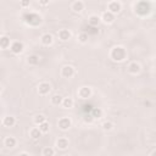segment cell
Instances as JSON below:
<instances>
[{"instance_id":"1","label":"cell","mask_w":156,"mask_h":156,"mask_svg":"<svg viewBox=\"0 0 156 156\" xmlns=\"http://www.w3.org/2000/svg\"><path fill=\"white\" fill-rule=\"evenodd\" d=\"M127 57H128V52H127L126 48L122 45H116L110 50V58L113 62L121 63V62L126 61Z\"/></svg>"},{"instance_id":"22","label":"cell","mask_w":156,"mask_h":156,"mask_svg":"<svg viewBox=\"0 0 156 156\" xmlns=\"http://www.w3.org/2000/svg\"><path fill=\"white\" fill-rule=\"evenodd\" d=\"M39 61H40V57H39V55H37V54H32V55H29V56L27 57V62H28V65H30V66H37V65H39Z\"/></svg>"},{"instance_id":"23","label":"cell","mask_w":156,"mask_h":156,"mask_svg":"<svg viewBox=\"0 0 156 156\" xmlns=\"http://www.w3.org/2000/svg\"><path fill=\"white\" fill-rule=\"evenodd\" d=\"M44 122H46V116L43 115V113H38V115H35V116L33 117V123L37 124V126H40V124H43Z\"/></svg>"},{"instance_id":"33","label":"cell","mask_w":156,"mask_h":156,"mask_svg":"<svg viewBox=\"0 0 156 156\" xmlns=\"http://www.w3.org/2000/svg\"><path fill=\"white\" fill-rule=\"evenodd\" d=\"M150 156H156V150H154L152 152H151V155Z\"/></svg>"},{"instance_id":"17","label":"cell","mask_w":156,"mask_h":156,"mask_svg":"<svg viewBox=\"0 0 156 156\" xmlns=\"http://www.w3.org/2000/svg\"><path fill=\"white\" fill-rule=\"evenodd\" d=\"M4 145L7 147V149H13L16 145H17V139L12 135H9L4 139Z\"/></svg>"},{"instance_id":"32","label":"cell","mask_w":156,"mask_h":156,"mask_svg":"<svg viewBox=\"0 0 156 156\" xmlns=\"http://www.w3.org/2000/svg\"><path fill=\"white\" fill-rule=\"evenodd\" d=\"M17 156H29V155H28L27 152H21V154H18Z\"/></svg>"},{"instance_id":"4","label":"cell","mask_w":156,"mask_h":156,"mask_svg":"<svg viewBox=\"0 0 156 156\" xmlns=\"http://www.w3.org/2000/svg\"><path fill=\"white\" fill-rule=\"evenodd\" d=\"M91 95H93V90L88 85H83V87L78 88V90H77V96L82 100H87V99L91 98Z\"/></svg>"},{"instance_id":"9","label":"cell","mask_w":156,"mask_h":156,"mask_svg":"<svg viewBox=\"0 0 156 156\" xmlns=\"http://www.w3.org/2000/svg\"><path fill=\"white\" fill-rule=\"evenodd\" d=\"M10 50H11V52H12L13 55H20V54L23 52V50H24V45H23L22 41H20V40H15V41H12Z\"/></svg>"},{"instance_id":"13","label":"cell","mask_w":156,"mask_h":156,"mask_svg":"<svg viewBox=\"0 0 156 156\" xmlns=\"http://www.w3.org/2000/svg\"><path fill=\"white\" fill-rule=\"evenodd\" d=\"M57 37L61 41H68L71 38H72V32L67 28H62V29H58L57 32Z\"/></svg>"},{"instance_id":"6","label":"cell","mask_w":156,"mask_h":156,"mask_svg":"<svg viewBox=\"0 0 156 156\" xmlns=\"http://www.w3.org/2000/svg\"><path fill=\"white\" fill-rule=\"evenodd\" d=\"M107 11H110L113 15H117L122 11V2L118 0H112L107 2Z\"/></svg>"},{"instance_id":"8","label":"cell","mask_w":156,"mask_h":156,"mask_svg":"<svg viewBox=\"0 0 156 156\" xmlns=\"http://www.w3.org/2000/svg\"><path fill=\"white\" fill-rule=\"evenodd\" d=\"M16 123H17V119H16V117L12 116V115L4 116L2 119H1V124H2L4 127H6V128H12V127L16 126Z\"/></svg>"},{"instance_id":"30","label":"cell","mask_w":156,"mask_h":156,"mask_svg":"<svg viewBox=\"0 0 156 156\" xmlns=\"http://www.w3.org/2000/svg\"><path fill=\"white\" fill-rule=\"evenodd\" d=\"M29 5H30L29 1H21V2H20V6H21L22 9H27V7H29Z\"/></svg>"},{"instance_id":"18","label":"cell","mask_w":156,"mask_h":156,"mask_svg":"<svg viewBox=\"0 0 156 156\" xmlns=\"http://www.w3.org/2000/svg\"><path fill=\"white\" fill-rule=\"evenodd\" d=\"M100 22H101V18H100V16H98V15H90V16L88 17V24H89L90 27H98Z\"/></svg>"},{"instance_id":"12","label":"cell","mask_w":156,"mask_h":156,"mask_svg":"<svg viewBox=\"0 0 156 156\" xmlns=\"http://www.w3.org/2000/svg\"><path fill=\"white\" fill-rule=\"evenodd\" d=\"M84 9H85V2L82 0H76L71 4V10L74 13H80V12H83Z\"/></svg>"},{"instance_id":"34","label":"cell","mask_w":156,"mask_h":156,"mask_svg":"<svg viewBox=\"0 0 156 156\" xmlns=\"http://www.w3.org/2000/svg\"><path fill=\"white\" fill-rule=\"evenodd\" d=\"M62 156H71V155H69V154H63Z\"/></svg>"},{"instance_id":"21","label":"cell","mask_w":156,"mask_h":156,"mask_svg":"<svg viewBox=\"0 0 156 156\" xmlns=\"http://www.w3.org/2000/svg\"><path fill=\"white\" fill-rule=\"evenodd\" d=\"M63 108H72L74 106V99L71 98V96H66L63 98V101H62V105H61Z\"/></svg>"},{"instance_id":"28","label":"cell","mask_w":156,"mask_h":156,"mask_svg":"<svg viewBox=\"0 0 156 156\" xmlns=\"http://www.w3.org/2000/svg\"><path fill=\"white\" fill-rule=\"evenodd\" d=\"M39 127V129L41 130V133L43 134H46V133H49V130H50V124H49V122L46 121V122H44L43 124H40V126H38Z\"/></svg>"},{"instance_id":"11","label":"cell","mask_w":156,"mask_h":156,"mask_svg":"<svg viewBox=\"0 0 156 156\" xmlns=\"http://www.w3.org/2000/svg\"><path fill=\"white\" fill-rule=\"evenodd\" d=\"M100 18H101V22H102V23H105V24H111V23L115 22L116 15H113V13H111L110 11L106 10V11H104V12L101 13Z\"/></svg>"},{"instance_id":"3","label":"cell","mask_w":156,"mask_h":156,"mask_svg":"<svg viewBox=\"0 0 156 156\" xmlns=\"http://www.w3.org/2000/svg\"><path fill=\"white\" fill-rule=\"evenodd\" d=\"M60 73H61V77L62 78L71 79V78H73L76 76V68L72 65H65V66H62Z\"/></svg>"},{"instance_id":"5","label":"cell","mask_w":156,"mask_h":156,"mask_svg":"<svg viewBox=\"0 0 156 156\" xmlns=\"http://www.w3.org/2000/svg\"><path fill=\"white\" fill-rule=\"evenodd\" d=\"M57 127H58L60 130H63V132L68 130V129L72 127V119H71V117L63 116V117L58 118V121H57Z\"/></svg>"},{"instance_id":"27","label":"cell","mask_w":156,"mask_h":156,"mask_svg":"<svg viewBox=\"0 0 156 156\" xmlns=\"http://www.w3.org/2000/svg\"><path fill=\"white\" fill-rule=\"evenodd\" d=\"M113 123L111 122V121H105V122H102V124H101V128H102V130L104 132H111L112 129H113Z\"/></svg>"},{"instance_id":"7","label":"cell","mask_w":156,"mask_h":156,"mask_svg":"<svg viewBox=\"0 0 156 156\" xmlns=\"http://www.w3.org/2000/svg\"><path fill=\"white\" fill-rule=\"evenodd\" d=\"M37 90H38V94H39L40 96H46V95H49L50 91H51V85H50V83H48V82H41V83H39Z\"/></svg>"},{"instance_id":"19","label":"cell","mask_w":156,"mask_h":156,"mask_svg":"<svg viewBox=\"0 0 156 156\" xmlns=\"http://www.w3.org/2000/svg\"><path fill=\"white\" fill-rule=\"evenodd\" d=\"M62 101H63V96L60 95V94H54V95L50 98V102H51V105H54V106H60V105H62Z\"/></svg>"},{"instance_id":"24","label":"cell","mask_w":156,"mask_h":156,"mask_svg":"<svg viewBox=\"0 0 156 156\" xmlns=\"http://www.w3.org/2000/svg\"><path fill=\"white\" fill-rule=\"evenodd\" d=\"M90 115L93 116L94 119H100V118L104 116V111H102L101 107H94V108L91 110V113H90Z\"/></svg>"},{"instance_id":"26","label":"cell","mask_w":156,"mask_h":156,"mask_svg":"<svg viewBox=\"0 0 156 156\" xmlns=\"http://www.w3.org/2000/svg\"><path fill=\"white\" fill-rule=\"evenodd\" d=\"M43 156H55V149L51 146H44L41 150Z\"/></svg>"},{"instance_id":"15","label":"cell","mask_w":156,"mask_h":156,"mask_svg":"<svg viewBox=\"0 0 156 156\" xmlns=\"http://www.w3.org/2000/svg\"><path fill=\"white\" fill-rule=\"evenodd\" d=\"M40 43L44 46H51L54 44V35L51 33H44L40 37Z\"/></svg>"},{"instance_id":"14","label":"cell","mask_w":156,"mask_h":156,"mask_svg":"<svg viewBox=\"0 0 156 156\" xmlns=\"http://www.w3.org/2000/svg\"><path fill=\"white\" fill-rule=\"evenodd\" d=\"M56 149H58V150H67L68 149V146H69V140H68V138H66V136H60L57 140H56Z\"/></svg>"},{"instance_id":"2","label":"cell","mask_w":156,"mask_h":156,"mask_svg":"<svg viewBox=\"0 0 156 156\" xmlns=\"http://www.w3.org/2000/svg\"><path fill=\"white\" fill-rule=\"evenodd\" d=\"M134 12L140 16V17H144L146 15L150 13V5L146 2V1H139V2H135L134 4Z\"/></svg>"},{"instance_id":"16","label":"cell","mask_w":156,"mask_h":156,"mask_svg":"<svg viewBox=\"0 0 156 156\" xmlns=\"http://www.w3.org/2000/svg\"><path fill=\"white\" fill-rule=\"evenodd\" d=\"M11 44H12V41L10 40V37H7L5 34H2L0 37V48H1V50L10 49L11 48Z\"/></svg>"},{"instance_id":"25","label":"cell","mask_w":156,"mask_h":156,"mask_svg":"<svg viewBox=\"0 0 156 156\" xmlns=\"http://www.w3.org/2000/svg\"><path fill=\"white\" fill-rule=\"evenodd\" d=\"M88 39H89V35H88V33H85V32H80V33L77 35V40H78V43H80V44H87V43H88Z\"/></svg>"},{"instance_id":"29","label":"cell","mask_w":156,"mask_h":156,"mask_svg":"<svg viewBox=\"0 0 156 156\" xmlns=\"http://www.w3.org/2000/svg\"><path fill=\"white\" fill-rule=\"evenodd\" d=\"M94 121H95V119L93 118V116H91V115H87V116L84 117V122H85V123H88V124H91Z\"/></svg>"},{"instance_id":"10","label":"cell","mask_w":156,"mask_h":156,"mask_svg":"<svg viewBox=\"0 0 156 156\" xmlns=\"http://www.w3.org/2000/svg\"><path fill=\"white\" fill-rule=\"evenodd\" d=\"M127 71H128L130 74L136 76V74H139L140 71H141V65H140L139 62H136V61H132V62L128 63V66H127Z\"/></svg>"},{"instance_id":"31","label":"cell","mask_w":156,"mask_h":156,"mask_svg":"<svg viewBox=\"0 0 156 156\" xmlns=\"http://www.w3.org/2000/svg\"><path fill=\"white\" fill-rule=\"evenodd\" d=\"M39 5H41V6H46V5H49V1H39Z\"/></svg>"},{"instance_id":"20","label":"cell","mask_w":156,"mask_h":156,"mask_svg":"<svg viewBox=\"0 0 156 156\" xmlns=\"http://www.w3.org/2000/svg\"><path fill=\"white\" fill-rule=\"evenodd\" d=\"M41 135H43V133H41V130L39 129V127H33V128H30V130H29V136H30L32 139L38 140Z\"/></svg>"}]
</instances>
